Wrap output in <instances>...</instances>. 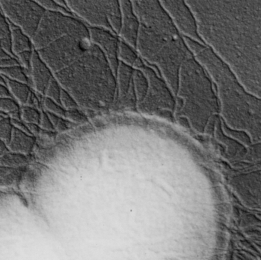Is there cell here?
Instances as JSON below:
<instances>
[{
  "instance_id": "obj_1",
  "label": "cell",
  "mask_w": 261,
  "mask_h": 260,
  "mask_svg": "<svg viewBox=\"0 0 261 260\" xmlns=\"http://www.w3.org/2000/svg\"><path fill=\"white\" fill-rule=\"evenodd\" d=\"M192 11L204 44L261 99V1H197ZM253 153L261 158V143Z\"/></svg>"
},
{
  "instance_id": "obj_2",
  "label": "cell",
  "mask_w": 261,
  "mask_h": 260,
  "mask_svg": "<svg viewBox=\"0 0 261 260\" xmlns=\"http://www.w3.org/2000/svg\"><path fill=\"white\" fill-rule=\"evenodd\" d=\"M184 40L216 86L219 113L225 126L246 134L249 146L260 145L261 99L245 90L230 67L211 48L187 38Z\"/></svg>"
},
{
  "instance_id": "obj_3",
  "label": "cell",
  "mask_w": 261,
  "mask_h": 260,
  "mask_svg": "<svg viewBox=\"0 0 261 260\" xmlns=\"http://www.w3.org/2000/svg\"><path fill=\"white\" fill-rule=\"evenodd\" d=\"M54 76L61 88L84 108H106L116 99V75L107 56L96 44L73 64L54 73Z\"/></svg>"
},
{
  "instance_id": "obj_4",
  "label": "cell",
  "mask_w": 261,
  "mask_h": 260,
  "mask_svg": "<svg viewBox=\"0 0 261 260\" xmlns=\"http://www.w3.org/2000/svg\"><path fill=\"white\" fill-rule=\"evenodd\" d=\"M178 99L182 108L178 114L185 118L199 133H210L216 125L219 111L214 84L194 55L187 58L179 70Z\"/></svg>"
},
{
  "instance_id": "obj_5",
  "label": "cell",
  "mask_w": 261,
  "mask_h": 260,
  "mask_svg": "<svg viewBox=\"0 0 261 260\" xmlns=\"http://www.w3.org/2000/svg\"><path fill=\"white\" fill-rule=\"evenodd\" d=\"M137 49L144 60L160 70L164 80L176 95L179 70L184 61L193 56L182 35H170L140 26Z\"/></svg>"
},
{
  "instance_id": "obj_6",
  "label": "cell",
  "mask_w": 261,
  "mask_h": 260,
  "mask_svg": "<svg viewBox=\"0 0 261 260\" xmlns=\"http://www.w3.org/2000/svg\"><path fill=\"white\" fill-rule=\"evenodd\" d=\"M93 45L89 27L78 20L68 33L37 51L54 74L81 58Z\"/></svg>"
},
{
  "instance_id": "obj_7",
  "label": "cell",
  "mask_w": 261,
  "mask_h": 260,
  "mask_svg": "<svg viewBox=\"0 0 261 260\" xmlns=\"http://www.w3.org/2000/svg\"><path fill=\"white\" fill-rule=\"evenodd\" d=\"M72 13L77 15L93 27L120 34L122 13L120 2H65Z\"/></svg>"
},
{
  "instance_id": "obj_8",
  "label": "cell",
  "mask_w": 261,
  "mask_h": 260,
  "mask_svg": "<svg viewBox=\"0 0 261 260\" xmlns=\"http://www.w3.org/2000/svg\"><path fill=\"white\" fill-rule=\"evenodd\" d=\"M134 67L141 70L148 79V91L144 102L138 105L140 109L166 119L173 118L176 102L174 94L165 80L161 79L151 67L145 65L140 58Z\"/></svg>"
},
{
  "instance_id": "obj_9",
  "label": "cell",
  "mask_w": 261,
  "mask_h": 260,
  "mask_svg": "<svg viewBox=\"0 0 261 260\" xmlns=\"http://www.w3.org/2000/svg\"><path fill=\"white\" fill-rule=\"evenodd\" d=\"M0 9L11 24L32 39L46 10L35 1H0Z\"/></svg>"
},
{
  "instance_id": "obj_10",
  "label": "cell",
  "mask_w": 261,
  "mask_h": 260,
  "mask_svg": "<svg viewBox=\"0 0 261 260\" xmlns=\"http://www.w3.org/2000/svg\"><path fill=\"white\" fill-rule=\"evenodd\" d=\"M72 15L46 11L32 38L34 49L41 50L72 30L78 21Z\"/></svg>"
},
{
  "instance_id": "obj_11",
  "label": "cell",
  "mask_w": 261,
  "mask_h": 260,
  "mask_svg": "<svg viewBox=\"0 0 261 260\" xmlns=\"http://www.w3.org/2000/svg\"><path fill=\"white\" fill-rule=\"evenodd\" d=\"M140 24L150 30L170 35H181L161 2H132Z\"/></svg>"
},
{
  "instance_id": "obj_12",
  "label": "cell",
  "mask_w": 261,
  "mask_h": 260,
  "mask_svg": "<svg viewBox=\"0 0 261 260\" xmlns=\"http://www.w3.org/2000/svg\"><path fill=\"white\" fill-rule=\"evenodd\" d=\"M161 3L182 37L205 44L198 32L197 22L194 14L187 2L165 1Z\"/></svg>"
},
{
  "instance_id": "obj_13",
  "label": "cell",
  "mask_w": 261,
  "mask_h": 260,
  "mask_svg": "<svg viewBox=\"0 0 261 260\" xmlns=\"http://www.w3.org/2000/svg\"><path fill=\"white\" fill-rule=\"evenodd\" d=\"M89 30L92 41L100 47L116 76L120 63L119 58V40L115 34L106 29L91 27H89Z\"/></svg>"
},
{
  "instance_id": "obj_14",
  "label": "cell",
  "mask_w": 261,
  "mask_h": 260,
  "mask_svg": "<svg viewBox=\"0 0 261 260\" xmlns=\"http://www.w3.org/2000/svg\"><path fill=\"white\" fill-rule=\"evenodd\" d=\"M29 77L32 90L40 96L44 97L54 74L35 49L32 53Z\"/></svg>"
},
{
  "instance_id": "obj_15",
  "label": "cell",
  "mask_w": 261,
  "mask_h": 260,
  "mask_svg": "<svg viewBox=\"0 0 261 260\" xmlns=\"http://www.w3.org/2000/svg\"><path fill=\"white\" fill-rule=\"evenodd\" d=\"M122 8V22L120 35L124 41L137 49L140 24L138 17L134 10L132 2H120Z\"/></svg>"
},
{
  "instance_id": "obj_16",
  "label": "cell",
  "mask_w": 261,
  "mask_h": 260,
  "mask_svg": "<svg viewBox=\"0 0 261 260\" xmlns=\"http://www.w3.org/2000/svg\"><path fill=\"white\" fill-rule=\"evenodd\" d=\"M36 143V137L17 128H12L7 147L9 152L29 156L35 149Z\"/></svg>"
},
{
  "instance_id": "obj_17",
  "label": "cell",
  "mask_w": 261,
  "mask_h": 260,
  "mask_svg": "<svg viewBox=\"0 0 261 260\" xmlns=\"http://www.w3.org/2000/svg\"><path fill=\"white\" fill-rule=\"evenodd\" d=\"M135 69L125 63H119L116 79L117 80V96L120 99V102L123 100L129 90L132 82Z\"/></svg>"
},
{
  "instance_id": "obj_18",
  "label": "cell",
  "mask_w": 261,
  "mask_h": 260,
  "mask_svg": "<svg viewBox=\"0 0 261 260\" xmlns=\"http://www.w3.org/2000/svg\"><path fill=\"white\" fill-rule=\"evenodd\" d=\"M10 24L11 43L12 53L15 56L24 51L34 50L32 39L26 35L19 27Z\"/></svg>"
},
{
  "instance_id": "obj_19",
  "label": "cell",
  "mask_w": 261,
  "mask_h": 260,
  "mask_svg": "<svg viewBox=\"0 0 261 260\" xmlns=\"http://www.w3.org/2000/svg\"><path fill=\"white\" fill-rule=\"evenodd\" d=\"M3 77V76H2ZM6 84V88L9 90L12 99L20 105L23 106L27 104L28 99L32 93L31 85L23 82L11 80L7 78L3 77Z\"/></svg>"
},
{
  "instance_id": "obj_20",
  "label": "cell",
  "mask_w": 261,
  "mask_h": 260,
  "mask_svg": "<svg viewBox=\"0 0 261 260\" xmlns=\"http://www.w3.org/2000/svg\"><path fill=\"white\" fill-rule=\"evenodd\" d=\"M133 85L136 94L138 105L142 103L148 91V79L139 69H135L133 75Z\"/></svg>"
},
{
  "instance_id": "obj_21",
  "label": "cell",
  "mask_w": 261,
  "mask_h": 260,
  "mask_svg": "<svg viewBox=\"0 0 261 260\" xmlns=\"http://www.w3.org/2000/svg\"><path fill=\"white\" fill-rule=\"evenodd\" d=\"M0 76L7 78L11 80L28 84L32 87L29 73L20 65L0 69Z\"/></svg>"
},
{
  "instance_id": "obj_22",
  "label": "cell",
  "mask_w": 261,
  "mask_h": 260,
  "mask_svg": "<svg viewBox=\"0 0 261 260\" xmlns=\"http://www.w3.org/2000/svg\"><path fill=\"white\" fill-rule=\"evenodd\" d=\"M29 162V156L15 153L7 152L0 157V166L5 167L19 168L25 166Z\"/></svg>"
},
{
  "instance_id": "obj_23",
  "label": "cell",
  "mask_w": 261,
  "mask_h": 260,
  "mask_svg": "<svg viewBox=\"0 0 261 260\" xmlns=\"http://www.w3.org/2000/svg\"><path fill=\"white\" fill-rule=\"evenodd\" d=\"M0 43L8 53L14 55L12 53V43H11L10 24L1 9H0Z\"/></svg>"
},
{
  "instance_id": "obj_24",
  "label": "cell",
  "mask_w": 261,
  "mask_h": 260,
  "mask_svg": "<svg viewBox=\"0 0 261 260\" xmlns=\"http://www.w3.org/2000/svg\"><path fill=\"white\" fill-rule=\"evenodd\" d=\"M119 58L121 62L125 63L132 67L135 66L138 56L132 46L124 41H119Z\"/></svg>"
},
{
  "instance_id": "obj_25",
  "label": "cell",
  "mask_w": 261,
  "mask_h": 260,
  "mask_svg": "<svg viewBox=\"0 0 261 260\" xmlns=\"http://www.w3.org/2000/svg\"><path fill=\"white\" fill-rule=\"evenodd\" d=\"M0 111L12 119H20V105L12 98L0 97Z\"/></svg>"
},
{
  "instance_id": "obj_26",
  "label": "cell",
  "mask_w": 261,
  "mask_h": 260,
  "mask_svg": "<svg viewBox=\"0 0 261 260\" xmlns=\"http://www.w3.org/2000/svg\"><path fill=\"white\" fill-rule=\"evenodd\" d=\"M41 110L28 105L20 106V119L25 124H35L39 125Z\"/></svg>"
},
{
  "instance_id": "obj_27",
  "label": "cell",
  "mask_w": 261,
  "mask_h": 260,
  "mask_svg": "<svg viewBox=\"0 0 261 260\" xmlns=\"http://www.w3.org/2000/svg\"><path fill=\"white\" fill-rule=\"evenodd\" d=\"M12 128L11 118L0 111V140L7 143L10 139Z\"/></svg>"
},
{
  "instance_id": "obj_28",
  "label": "cell",
  "mask_w": 261,
  "mask_h": 260,
  "mask_svg": "<svg viewBox=\"0 0 261 260\" xmlns=\"http://www.w3.org/2000/svg\"><path fill=\"white\" fill-rule=\"evenodd\" d=\"M41 105H42V108L44 111L65 119L67 110L64 109L60 104L54 102L51 99L43 97L42 100H41Z\"/></svg>"
},
{
  "instance_id": "obj_29",
  "label": "cell",
  "mask_w": 261,
  "mask_h": 260,
  "mask_svg": "<svg viewBox=\"0 0 261 260\" xmlns=\"http://www.w3.org/2000/svg\"><path fill=\"white\" fill-rule=\"evenodd\" d=\"M61 90H62V88L54 76L50 80L47 90H46L44 97L48 98V99L53 100L54 102L61 105L60 97H61Z\"/></svg>"
},
{
  "instance_id": "obj_30",
  "label": "cell",
  "mask_w": 261,
  "mask_h": 260,
  "mask_svg": "<svg viewBox=\"0 0 261 260\" xmlns=\"http://www.w3.org/2000/svg\"><path fill=\"white\" fill-rule=\"evenodd\" d=\"M20 65L18 58L8 53L0 43V69Z\"/></svg>"
},
{
  "instance_id": "obj_31",
  "label": "cell",
  "mask_w": 261,
  "mask_h": 260,
  "mask_svg": "<svg viewBox=\"0 0 261 260\" xmlns=\"http://www.w3.org/2000/svg\"><path fill=\"white\" fill-rule=\"evenodd\" d=\"M46 112L47 113L50 121H51L55 131H58V132H63V131H67L68 129V125H67L68 121L66 120L64 118L60 117V116L56 115V114H51V113L47 112V111H46Z\"/></svg>"
},
{
  "instance_id": "obj_32",
  "label": "cell",
  "mask_w": 261,
  "mask_h": 260,
  "mask_svg": "<svg viewBox=\"0 0 261 260\" xmlns=\"http://www.w3.org/2000/svg\"><path fill=\"white\" fill-rule=\"evenodd\" d=\"M60 101H61V106L65 110L77 108V107L79 106L77 103H76V101L74 100V99L67 91L63 90V89L61 90Z\"/></svg>"
},
{
  "instance_id": "obj_33",
  "label": "cell",
  "mask_w": 261,
  "mask_h": 260,
  "mask_svg": "<svg viewBox=\"0 0 261 260\" xmlns=\"http://www.w3.org/2000/svg\"><path fill=\"white\" fill-rule=\"evenodd\" d=\"M32 53H33V50L23 52V53H19V54L16 56V57L18 58V62H19L20 66L22 67L23 68L26 70V72L29 73V72H30Z\"/></svg>"
},
{
  "instance_id": "obj_34",
  "label": "cell",
  "mask_w": 261,
  "mask_h": 260,
  "mask_svg": "<svg viewBox=\"0 0 261 260\" xmlns=\"http://www.w3.org/2000/svg\"><path fill=\"white\" fill-rule=\"evenodd\" d=\"M41 120H40L39 127L42 131L55 132V128L52 125L51 121L49 118L47 113L43 108L41 110Z\"/></svg>"
},
{
  "instance_id": "obj_35",
  "label": "cell",
  "mask_w": 261,
  "mask_h": 260,
  "mask_svg": "<svg viewBox=\"0 0 261 260\" xmlns=\"http://www.w3.org/2000/svg\"><path fill=\"white\" fill-rule=\"evenodd\" d=\"M65 119L74 122H84L87 121L86 116L82 112H81L78 108L67 110Z\"/></svg>"
},
{
  "instance_id": "obj_36",
  "label": "cell",
  "mask_w": 261,
  "mask_h": 260,
  "mask_svg": "<svg viewBox=\"0 0 261 260\" xmlns=\"http://www.w3.org/2000/svg\"><path fill=\"white\" fill-rule=\"evenodd\" d=\"M11 120H12V125L13 128H17V129L20 130V131H24V132L31 134L29 129H28L27 125H26V124L24 123L21 119H11ZM31 135H32V134H31Z\"/></svg>"
},
{
  "instance_id": "obj_37",
  "label": "cell",
  "mask_w": 261,
  "mask_h": 260,
  "mask_svg": "<svg viewBox=\"0 0 261 260\" xmlns=\"http://www.w3.org/2000/svg\"><path fill=\"white\" fill-rule=\"evenodd\" d=\"M26 125H27L28 129H29L30 134L36 138L38 137L40 132H41V128H40L39 125H35V124H26Z\"/></svg>"
},
{
  "instance_id": "obj_38",
  "label": "cell",
  "mask_w": 261,
  "mask_h": 260,
  "mask_svg": "<svg viewBox=\"0 0 261 260\" xmlns=\"http://www.w3.org/2000/svg\"><path fill=\"white\" fill-rule=\"evenodd\" d=\"M0 97L12 98L9 90L4 84L0 83Z\"/></svg>"
},
{
  "instance_id": "obj_39",
  "label": "cell",
  "mask_w": 261,
  "mask_h": 260,
  "mask_svg": "<svg viewBox=\"0 0 261 260\" xmlns=\"http://www.w3.org/2000/svg\"><path fill=\"white\" fill-rule=\"evenodd\" d=\"M7 152H9L7 143L0 140V157H3V156Z\"/></svg>"
}]
</instances>
